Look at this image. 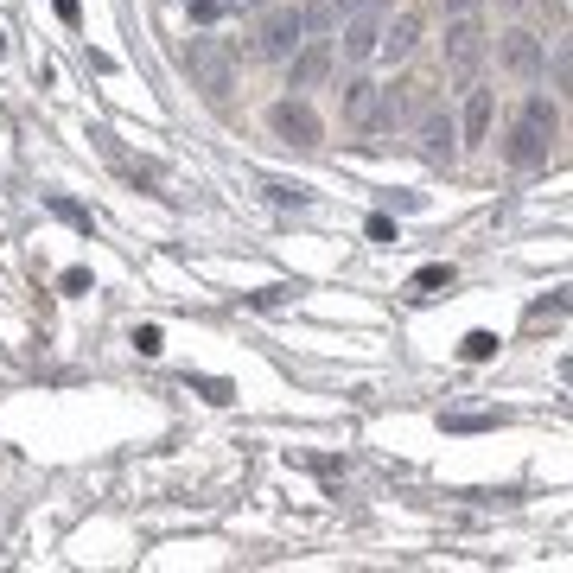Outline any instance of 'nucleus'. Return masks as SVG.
Returning <instances> with one entry per match:
<instances>
[{"label":"nucleus","mask_w":573,"mask_h":573,"mask_svg":"<svg viewBox=\"0 0 573 573\" xmlns=\"http://www.w3.org/2000/svg\"><path fill=\"white\" fill-rule=\"evenodd\" d=\"M223 7H230V13H262L268 0H223Z\"/></svg>","instance_id":"30"},{"label":"nucleus","mask_w":573,"mask_h":573,"mask_svg":"<svg viewBox=\"0 0 573 573\" xmlns=\"http://www.w3.org/2000/svg\"><path fill=\"white\" fill-rule=\"evenodd\" d=\"M293 287H262V293H249V306H281Z\"/></svg>","instance_id":"26"},{"label":"nucleus","mask_w":573,"mask_h":573,"mask_svg":"<svg viewBox=\"0 0 573 573\" xmlns=\"http://www.w3.org/2000/svg\"><path fill=\"white\" fill-rule=\"evenodd\" d=\"M376 39H382V20H376V7L370 13H351V20H344V39H338V51H344V64H370L376 58Z\"/></svg>","instance_id":"11"},{"label":"nucleus","mask_w":573,"mask_h":573,"mask_svg":"<svg viewBox=\"0 0 573 573\" xmlns=\"http://www.w3.org/2000/svg\"><path fill=\"white\" fill-rule=\"evenodd\" d=\"M459 357H465V363H491V357H497V332H465Z\"/></svg>","instance_id":"17"},{"label":"nucleus","mask_w":573,"mask_h":573,"mask_svg":"<svg viewBox=\"0 0 573 573\" xmlns=\"http://www.w3.org/2000/svg\"><path fill=\"white\" fill-rule=\"evenodd\" d=\"M185 71H191V83H198L211 102H230V90H236V71H230V58H223V45L217 39H191V51H185Z\"/></svg>","instance_id":"5"},{"label":"nucleus","mask_w":573,"mask_h":573,"mask_svg":"<svg viewBox=\"0 0 573 573\" xmlns=\"http://www.w3.org/2000/svg\"><path fill=\"white\" fill-rule=\"evenodd\" d=\"M554 141H561V109H554L548 96H529L523 115L510 121V134H503V160L516 172H535V166H548Z\"/></svg>","instance_id":"1"},{"label":"nucleus","mask_w":573,"mask_h":573,"mask_svg":"<svg viewBox=\"0 0 573 573\" xmlns=\"http://www.w3.org/2000/svg\"><path fill=\"white\" fill-rule=\"evenodd\" d=\"M542 58H548V45L535 39L529 26H510V32L497 39V64H503L510 77H542Z\"/></svg>","instance_id":"8"},{"label":"nucleus","mask_w":573,"mask_h":573,"mask_svg":"<svg viewBox=\"0 0 573 573\" xmlns=\"http://www.w3.org/2000/svg\"><path fill=\"white\" fill-rule=\"evenodd\" d=\"M134 351H141V357H160V351H166V332H160V325H134Z\"/></svg>","instance_id":"22"},{"label":"nucleus","mask_w":573,"mask_h":573,"mask_svg":"<svg viewBox=\"0 0 573 573\" xmlns=\"http://www.w3.org/2000/svg\"><path fill=\"white\" fill-rule=\"evenodd\" d=\"M58 287H64V293H90L96 281H90V268H64V274H58Z\"/></svg>","instance_id":"24"},{"label":"nucleus","mask_w":573,"mask_h":573,"mask_svg":"<svg viewBox=\"0 0 573 573\" xmlns=\"http://www.w3.org/2000/svg\"><path fill=\"white\" fill-rule=\"evenodd\" d=\"M45 211H51V217H58V223H71V230H83V236H90V230H96V217H90V211H83V204H77V198H64V191H45Z\"/></svg>","instance_id":"13"},{"label":"nucleus","mask_w":573,"mask_h":573,"mask_svg":"<svg viewBox=\"0 0 573 573\" xmlns=\"http://www.w3.org/2000/svg\"><path fill=\"white\" fill-rule=\"evenodd\" d=\"M0 58H7V32H0Z\"/></svg>","instance_id":"32"},{"label":"nucleus","mask_w":573,"mask_h":573,"mask_svg":"<svg viewBox=\"0 0 573 573\" xmlns=\"http://www.w3.org/2000/svg\"><path fill=\"white\" fill-rule=\"evenodd\" d=\"M421 26H427V20H421L414 7H408V13H395V20L382 26V39H376V58H382V64L414 58V45H421Z\"/></svg>","instance_id":"10"},{"label":"nucleus","mask_w":573,"mask_h":573,"mask_svg":"<svg viewBox=\"0 0 573 573\" xmlns=\"http://www.w3.org/2000/svg\"><path fill=\"white\" fill-rule=\"evenodd\" d=\"M440 287H453V268H446V262H427V268L408 281V293H414V300H433Z\"/></svg>","instance_id":"16"},{"label":"nucleus","mask_w":573,"mask_h":573,"mask_svg":"<svg viewBox=\"0 0 573 573\" xmlns=\"http://www.w3.org/2000/svg\"><path fill=\"white\" fill-rule=\"evenodd\" d=\"M268 128H274V141H287V147H300V153L325 141V121L312 115V102H306L300 90H293V96H281V102L268 109Z\"/></svg>","instance_id":"4"},{"label":"nucleus","mask_w":573,"mask_h":573,"mask_svg":"<svg viewBox=\"0 0 573 573\" xmlns=\"http://www.w3.org/2000/svg\"><path fill=\"white\" fill-rule=\"evenodd\" d=\"M370 7H382V0H338L332 13H344V20H351V13H370Z\"/></svg>","instance_id":"29"},{"label":"nucleus","mask_w":573,"mask_h":573,"mask_svg":"<svg viewBox=\"0 0 573 573\" xmlns=\"http://www.w3.org/2000/svg\"><path fill=\"white\" fill-rule=\"evenodd\" d=\"M414 109H421V83H376L363 121H376V128H408Z\"/></svg>","instance_id":"7"},{"label":"nucleus","mask_w":573,"mask_h":573,"mask_svg":"<svg viewBox=\"0 0 573 573\" xmlns=\"http://www.w3.org/2000/svg\"><path fill=\"white\" fill-rule=\"evenodd\" d=\"M185 13H191L198 26H211V20H223V0H185Z\"/></svg>","instance_id":"23"},{"label":"nucleus","mask_w":573,"mask_h":573,"mask_svg":"<svg viewBox=\"0 0 573 573\" xmlns=\"http://www.w3.org/2000/svg\"><path fill=\"white\" fill-rule=\"evenodd\" d=\"M414 141H421V153L427 160H453L459 153V121H453V109L446 102H433V96H421V115H414Z\"/></svg>","instance_id":"6"},{"label":"nucleus","mask_w":573,"mask_h":573,"mask_svg":"<svg viewBox=\"0 0 573 573\" xmlns=\"http://www.w3.org/2000/svg\"><path fill=\"white\" fill-rule=\"evenodd\" d=\"M370 96H376V83H370V77H351V83L338 90V109L351 115V121H363V115H370Z\"/></svg>","instance_id":"14"},{"label":"nucleus","mask_w":573,"mask_h":573,"mask_svg":"<svg viewBox=\"0 0 573 573\" xmlns=\"http://www.w3.org/2000/svg\"><path fill=\"white\" fill-rule=\"evenodd\" d=\"M185 382L204 395V402H217V408H223V402H236V382H223V376H185Z\"/></svg>","instance_id":"18"},{"label":"nucleus","mask_w":573,"mask_h":573,"mask_svg":"<svg viewBox=\"0 0 573 573\" xmlns=\"http://www.w3.org/2000/svg\"><path fill=\"white\" fill-rule=\"evenodd\" d=\"M561 312H567V293H554V300H542V306H535V312H529V319H535V325H542V319H561Z\"/></svg>","instance_id":"25"},{"label":"nucleus","mask_w":573,"mask_h":573,"mask_svg":"<svg viewBox=\"0 0 573 573\" xmlns=\"http://www.w3.org/2000/svg\"><path fill=\"white\" fill-rule=\"evenodd\" d=\"M459 128H465V141H484L491 134V90H478V83H465V109H459Z\"/></svg>","instance_id":"12"},{"label":"nucleus","mask_w":573,"mask_h":573,"mask_svg":"<svg viewBox=\"0 0 573 573\" xmlns=\"http://www.w3.org/2000/svg\"><path fill=\"white\" fill-rule=\"evenodd\" d=\"M332 77V45L325 39H300L287 51V90H319Z\"/></svg>","instance_id":"9"},{"label":"nucleus","mask_w":573,"mask_h":573,"mask_svg":"<svg viewBox=\"0 0 573 573\" xmlns=\"http://www.w3.org/2000/svg\"><path fill=\"white\" fill-rule=\"evenodd\" d=\"M51 7H58V20H64V26H77V20H83V7H77V0H51Z\"/></svg>","instance_id":"28"},{"label":"nucleus","mask_w":573,"mask_h":573,"mask_svg":"<svg viewBox=\"0 0 573 573\" xmlns=\"http://www.w3.org/2000/svg\"><path fill=\"white\" fill-rule=\"evenodd\" d=\"M542 71H548V83L567 96V77H573V64H567V45H554V58H542Z\"/></svg>","instance_id":"21"},{"label":"nucleus","mask_w":573,"mask_h":573,"mask_svg":"<svg viewBox=\"0 0 573 573\" xmlns=\"http://www.w3.org/2000/svg\"><path fill=\"white\" fill-rule=\"evenodd\" d=\"M300 26H306V32H332V26H338V13L325 7V0H312V7H300Z\"/></svg>","instance_id":"20"},{"label":"nucleus","mask_w":573,"mask_h":573,"mask_svg":"<svg viewBox=\"0 0 573 573\" xmlns=\"http://www.w3.org/2000/svg\"><path fill=\"white\" fill-rule=\"evenodd\" d=\"M503 427V414H446V433H491Z\"/></svg>","instance_id":"19"},{"label":"nucleus","mask_w":573,"mask_h":573,"mask_svg":"<svg viewBox=\"0 0 573 573\" xmlns=\"http://www.w3.org/2000/svg\"><path fill=\"white\" fill-rule=\"evenodd\" d=\"M484 58H491L484 20L478 13H453V20H446V71H453V83H472Z\"/></svg>","instance_id":"2"},{"label":"nucleus","mask_w":573,"mask_h":573,"mask_svg":"<svg viewBox=\"0 0 573 573\" xmlns=\"http://www.w3.org/2000/svg\"><path fill=\"white\" fill-rule=\"evenodd\" d=\"M478 7V0H446V13H472Z\"/></svg>","instance_id":"31"},{"label":"nucleus","mask_w":573,"mask_h":573,"mask_svg":"<svg viewBox=\"0 0 573 573\" xmlns=\"http://www.w3.org/2000/svg\"><path fill=\"white\" fill-rule=\"evenodd\" d=\"M370 242H395V223L389 217H370Z\"/></svg>","instance_id":"27"},{"label":"nucleus","mask_w":573,"mask_h":573,"mask_svg":"<svg viewBox=\"0 0 573 573\" xmlns=\"http://www.w3.org/2000/svg\"><path fill=\"white\" fill-rule=\"evenodd\" d=\"M306 39V26H300V7H293V0H281V7H262V20H255V32H249V51L255 58H268V64H281L293 45Z\"/></svg>","instance_id":"3"},{"label":"nucleus","mask_w":573,"mask_h":573,"mask_svg":"<svg viewBox=\"0 0 573 573\" xmlns=\"http://www.w3.org/2000/svg\"><path fill=\"white\" fill-rule=\"evenodd\" d=\"M262 191H268V204H293V211L312 204V185H300V179H262Z\"/></svg>","instance_id":"15"}]
</instances>
